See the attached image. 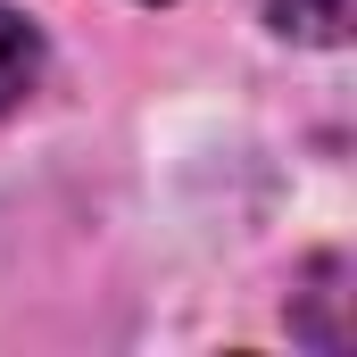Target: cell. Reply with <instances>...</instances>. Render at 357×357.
<instances>
[{
    "mask_svg": "<svg viewBox=\"0 0 357 357\" xmlns=\"http://www.w3.org/2000/svg\"><path fill=\"white\" fill-rule=\"evenodd\" d=\"M33 84H42V25L17 17V8H0V116H8Z\"/></svg>",
    "mask_w": 357,
    "mask_h": 357,
    "instance_id": "obj_1",
    "label": "cell"
},
{
    "mask_svg": "<svg viewBox=\"0 0 357 357\" xmlns=\"http://www.w3.org/2000/svg\"><path fill=\"white\" fill-rule=\"evenodd\" d=\"M274 25L299 42H341L349 33V0H274Z\"/></svg>",
    "mask_w": 357,
    "mask_h": 357,
    "instance_id": "obj_2",
    "label": "cell"
}]
</instances>
